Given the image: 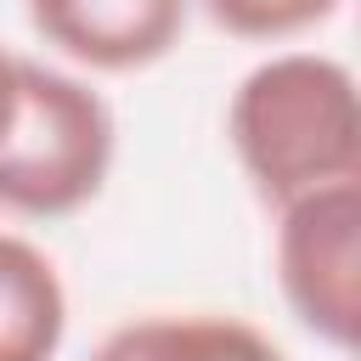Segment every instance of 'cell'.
I'll return each instance as SVG.
<instances>
[{"mask_svg":"<svg viewBox=\"0 0 361 361\" xmlns=\"http://www.w3.org/2000/svg\"><path fill=\"white\" fill-rule=\"evenodd\" d=\"M226 141L271 209L333 180H361L355 73L327 51H271L237 79Z\"/></svg>","mask_w":361,"mask_h":361,"instance_id":"cell-1","label":"cell"},{"mask_svg":"<svg viewBox=\"0 0 361 361\" xmlns=\"http://www.w3.org/2000/svg\"><path fill=\"white\" fill-rule=\"evenodd\" d=\"M118 152L107 96L56 62L23 56L17 113L0 135V214L62 220L102 197Z\"/></svg>","mask_w":361,"mask_h":361,"instance_id":"cell-2","label":"cell"},{"mask_svg":"<svg viewBox=\"0 0 361 361\" xmlns=\"http://www.w3.org/2000/svg\"><path fill=\"white\" fill-rule=\"evenodd\" d=\"M271 265L288 316L316 344L350 355L361 333V180L276 203Z\"/></svg>","mask_w":361,"mask_h":361,"instance_id":"cell-3","label":"cell"},{"mask_svg":"<svg viewBox=\"0 0 361 361\" xmlns=\"http://www.w3.org/2000/svg\"><path fill=\"white\" fill-rule=\"evenodd\" d=\"M34 34L85 73H141L164 62L192 17V0H23Z\"/></svg>","mask_w":361,"mask_h":361,"instance_id":"cell-4","label":"cell"},{"mask_svg":"<svg viewBox=\"0 0 361 361\" xmlns=\"http://www.w3.org/2000/svg\"><path fill=\"white\" fill-rule=\"evenodd\" d=\"M90 361H288L282 344L226 310H147L118 322Z\"/></svg>","mask_w":361,"mask_h":361,"instance_id":"cell-5","label":"cell"},{"mask_svg":"<svg viewBox=\"0 0 361 361\" xmlns=\"http://www.w3.org/2000/svg\"><path fill=\"white\" fill-rule=\"evenodd\" d=\"M62 344L68 282L56 259L23 231H0V361H56Z\"/></svg>","mask_w":361,"mask_h":361,"instance_id":"cell-6","label":"cell"},{"mask_svg":"<svg viewBox=\"0 0 361 361\" xmlns=\"http://www.w3.org/2000/svg\"><path fill=\"white\" fill-rule=\"evenodd\" d=\"M203 17L214 28H226L231 39H254V45H282L299 39L310 28H322L344 0H197Z\"/></svg>","mask_w":361,"mask_h":361,"instance_id":"cell-7","label":"cell"},{"mask_svg":"<svg viewBox=\"0 0 361 361\" xmlns=\"http://www.w3.org/2000/svg\"><path fill=\"white\" fill-rule=\"evenodd\" d=\"M17 68H23V56L0 45V135H6L11 113H17Z\"/></svg>","mask_w":361,"mask_h":361,"instance_id":"cell-8","label":"cell"}]
</instances>
